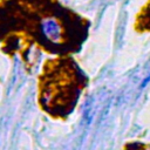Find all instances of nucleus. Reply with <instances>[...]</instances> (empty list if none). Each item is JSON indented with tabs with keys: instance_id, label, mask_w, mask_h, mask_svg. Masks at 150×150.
Instances as JSON below:
<instances>
[{
	"instance_id": "nucleus-1",
	"label": "nucleus",
	"mask_w": 150,
	"mask_h": 150,
	"mask_svg": "<svg viewBox=\"0 0 150 150\" xmlns=\"http://www.w3.org/2000/svg\"><path fill=\"white\" fill-rule=\"evenodd\" d=\"M41 32L47 40L54 43L60 42L62 38V28L60 23L53 18H46L41 21Z\"/></svg>"
},
{
	"instance_id": "nucleus-2",
	"label": "nucleus",
	"mask_w": 150,
	"mask_h": 150,
	"mask_svg": "<svg viewBox=\"0 0 150 150\" xmlns=\"http://www.w3.org/2000/svg\"><path fill=\"white\" fill-rule=\"evenodd\" d=\"M149 81H150V74H149V76H148V77H146V79L143 81V83H142V87H144V86H145V84H146Z\"/></svg>"
}]
</instances>
